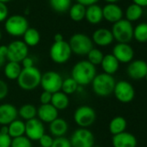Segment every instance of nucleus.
Masks as SVG:
<instances>
[{
    "label": "nucleus",
    "mask_w": 147,
    "mask_h": 147,
    "mask_svg": "<svg viewBox=\"0 0 147 147\" xmlns=\"http://www.w3.org/2000/svg\"><path fill=\"white\" fill-rule=\"evenodd\" d=\"M96 75V67L91 64L88 60L76 62L71 70V77L82 87L91 84Z\"/></svg>",
    "instance_id": "1"
},
{
    "label": "nucleus",
    "mask_w": 147,
    "mask_h": 147,
    "mask_svg": "<svg viewBox=\"0 0 147 147\" xmlns=\"http://www.w3.org/2000/svg\"><path fill=\"white\" fill-rule=\"evenodd\" d=\"M42 73L36 67L23 68L17 82L18 87L24 91H32L41 84Z\"/></svg>",
    "instance_id": "2"
},
{
    "label": "nucleus",
    "mask_w": 147,
    "mask_h": 147,
    "mask_svg": "<svg viewBox=\"0 0 147 147\" xmlns=\"http://www.w3.org/2000/svg\"><path fill=\"white\" fill-rule=\"evenodd\" d=\"M91 84L93 91L96 95L100 97H107L113 93L116 82L113 76L101 73L96 75Z\"/></svg>",
    "instance_id": "3"
},
{
    "label": "nucleus",
    "mask_w": 147,
    "mask_h": 147,
    "mask_svg": "<svg viewBox=\"0 0 147 147\" xmlns=\"http://www.w3.org/2000/svg\"><path fill=\"white\" fill-rule=\"evenodd\" d=\"M67 42L70 46L72 53L78 55H87L94 48L92 39L88 36L82 33L74 34Z\"/></svg>",
    "instance_id": "4"
},
{
    "label": "nucleus",
    "mask_w": 147,
    "mask_h": 147,
    "mask_svg": "<svg viewBox=\"0 0 147 147\" xmlns=\"http://www.w3.org/2000/svg\"><path fill=\"white\" fill-rule=\"evenodd\" d=\"M113 39L119 43H128L133 38V26L126 19H121L113 24L112 28Z\"/></svg>",
    "instance_id": "5"
},
{
    "label": "nucleus",
    "mask_w": 147,
    "mask_h": 147,
    "mask_svg": "<svg viewBox=\"0 0 147 147\" xmlns=\"http://www.w3.org/2000/svg\"><path fill=\"white\" fill-rule=\"evenodd\" d=\"M5 29L12 36H22L29 29V22L24 16L13 15L5 20Z\"/></svg>",
    "instance_id": "6"
},
{
    "label": "nucleus",
    "mask_w": 147,
    "mask_h": 147,
    "mask_svg": "<svg viewBox=\"0 0 147 147\" xmlns=\"http://www.w3.org/2000/svg\"><path fill=\"white\" fill-rule=\"evenodd\" d=\"M96 119L94 109L89 106H81L74 113V121L80 128H88Z\"/></svg>",
    "instance_id": "7"
},
{
    "label": "nucleus",
    "mask_w": 147,
    "mask_h": 147,
    "mask_svg": "<svg viewBox=\"0 0 147 147\" xmlns=\"http://www.w3.org/2000/svg\"><path fill=\"white\" fill-rule=\"evenodd\" d=\"M72 51L67 42H54L49 49L50 59L56 64H64L71 57Z\"/></svg>",
    "instance_id": "8"
},
{
    "label": "nucleus",
    "mask_w": 147,
    "mask_h": 147,
    "mask_svg": "<svg viewBox=\"0 0 147 147\" xmlns=\"http://www.w3.org/2000/svg\"><path fill=\"white\" fill-rule=\"evenodd\" d=\"M63 79L59 73L55 71H47L42 75L40 86L43 91L49 92L50 94H55L61 91V84Z\"/></svg>",
    "instance_id": "9"
},
{
    "label": "nucleus",
    "mask_w": 147,
    "mask_h": 147,
    "mask_svg": "<svg viewBox=\"0 0 147 147\" xmlns=\"http://www.w3.org/2000/svg\"><path fill=\"white\" fill-rule=\"evenodd\" d=\"M72 147H93L94 135L88 128H78L74 131L69 139Z\"/></svg>",
    "instance_id": "10"
},
{
    "label": "nucleus",
    "mask_w": 147,
    "mask_h": 147,
    "mask_svg": "<svg viewBox=\"0 0 147 147\" xmlns=\"http://www.w3.org/2000/svg\"><path fill=\"white\" fill-rule=\"evenodd\" d=\"M7 48L6 59H8L9 61L21 63L22 61L29 55V47L24 42V41L15 40L11 42Z\"/></svg>",
    "instance_id": "11"
},
{
    "label": "nucleus",
    "mask_w": 147,
    "mask_h": 147,
    "mask_svg": "<svg viewBox=\"0 0 147 147\" xmlns=\"http://www.w3.org/2000/svg\"><path fill=\"white\" fill-rule=\"evenodd\" d=\"M115 98L121 103H129L135 97V89L133 86L126 81L116 82L113 93Z\"/></svg>",
    "instance_id": "12"
},
{
    "label": "nucleus",
    "mask_w": 147,
    "mask_h": 147,
    "mask_svg": "<svg viewBox=\"0 0 147 147\" xmlns=\"http://www.w3.org/2000/svg\"><path fill=\"white\" fill-rule=\"evenodd\" d=\"M43 134L45 128L41 120L35 118L25 122V136L30 141H38Z\"/></svg>",
    "instance_id": "13"
},
{
    "label": "nucleus",
    "mask_w": 147,
    "mask_h": 147,
    "mask_svg": "<svg viewBox=\"0 0 147 147\" xmlns=\"http://www.w3.org/2000/svg\"><path fill=\"white\" fill-rule=\"evenodd\" d=\"M126 73L132 80L144 79L147 75V62L143 60L131 61L127 66Z\"/></svg>",
    "instance_id": "14"
},
{
    "label": "nucleus",
    "mask_w": 147,
    "mask_h": 147,
    "mask_svg": "<svg viewBox=\"0 0 147 147\" xmlns=\"http://www.w3.org/2000/svg\"><path fill=\"white\" fill-rule=\"evenodd\" d=\"M112 55L120 63H130L134 57V50L128 43H117L113 49Z\"/></svg>",
    "instance_id": "15"
},
{
    "label": "nucleus",
    "mask_w": 147,
    "mask_h": 147,
    "mask_svg": "<svg viewBox=\"0 0 147 147\" xmlns=\"http://www.w3.org/2000/svg\"><path fill=\"white\" fill-rule=\"evenodd\" d=\"M18 112L17 107L11 103L0 105V125H8L18 119Z\"/></svg>",
    "instance_id": "16"
},
{
    "label": "nucleus",
    "mask_w": 147,
    "mask_h": 147,
    "mask_svg": "<svg viewBox=\"0 0 147 147\" xmlns=\"http://www.w3.org/2000/svg\"><path fill=\"white\" fill-rule=\"evenodd\" d=\"M112 144L113 147H137V138L131 132L124 131L113 136Z\"/></svg>",
    "instance_id": "17"
},
{
    "label": "nucleus",
    "mask_w": 147,
    "mask_h": 147,
    "mask_svg": "<svg viewBox=\"0 0 147 147\" xmlns=\"http://www.w3.org/2000/svg\"><path fill=\"white\" fill-rule=\"evenodd\" d=\"M39 120L42 123H51L58 118V110L51 104L41 105L37 108V115Z\"/></svg>",
    "instance_id": "18"
},
{
    "label": "nucleus",
    "mask_w": 147,
    "mask_h": 147,
    "mask_svg": "<svg viewBox=\"0 0 147 147\" xmlns=\"http://www.w3.org/2000/svg\"><path fill=\"white\" fill-rule=\"evenodd\" d=\"M103 18L110 23H116L122 19L123 11L122 9L115 4H107L102 8Z\"/></svg>",
    "instance_id": "19"
},
{
    "label": "nucleus",
    "mask_w": 147,
    "mask_h": 147,
    "mask_svg": "<svg viewBox=\"0 0 147 147\" xmlns=\"http://www.w3.org/2000/svg\"><path fill=\"white\" fill-rule=\"evenodd\" d=\"M113 36L110 30L100 28L96 30L92 36V41L95 44L100 47H106L110 45L113 42Z\"/></svg>",
    "instance_id": "20"
},
{
    "label": "nucleus",
    "mask_w": 147,
    "mask_h": 147,
    "mask_svg": "<svg viewBox=\"0 0 147 147\" xmlns=\"http://www.w3.org/2000/svg\"><path fill=\"white\" fill-rule=\"evenodd\" d=\"M49 129L51 135L54 136L55 138L64 137V135L67 132L68 125L64 119L57 118L54 121L49 123Z\"/></svg>",
    "instance_id": "21"
},
{
    "label": "nucleus",
    "mask_w": 147,
    "mask_h": 147,
    "mask_svg": "<svg viewBox=\"0 0 147 147\" xmlns=\"http://www.w3.org/2000/svg\"><path fill=\"white\" fill-rule=\"evenodd\" d=\"M100 65L104 73L110 76H113V74H115L119 67V62L112 54L105 55Z\"/></svg>",
    "instance_id": "22"
},
{
    "label": "nucleus",
    "mask_w": 147,
    "mask_h": 147,
    "mask_svg": "<svg viewBox=\"0 0 147 147\" xmlns=\"http://www.w3.org/2000/svg\"><path fill=\"white\" fill-rule=\"evenodd\" d=\"M86 19L92 24H97L103 19L102 8L97 5H92L86 9Z\"/></svg>",
    "instance_id": "23"
},
{
    "label": "nucleus",
    "mask_w": 147,
    "mask_h": 147,
    "mask_svg": "<svg viewBox=\"0 0 147 147\" xmlns=\"http://www.w3.org/2000/svg\"><path fill=\"white\" fill-rule=\"evenodd\" d=\"M23 67L21 63L14 62V61H8L5 65L4 74L5 76L11 81H17Z\"/></svg>",
    "instance_id": "24"
},
{
    "label": "nucleus",
    "mask_w": 147,
    "mask_h": 147,
    "mask_svg": "<svg viewBox=\"0 0 147 147\" xmlns=\"http://www.w3.org/2000/svg\"><path fill=\"white\" fill-rule=\"evenodd\" d=\"M50 104L56 108L58 111L65 110L69 105V98L68 95L62 93L61 91L52 94V99Z\"/></svg>",
    "instance_id": "25"
},
{
    "label": "nucleus",
    "mask_w": 147,
    "mask_h": 147,
    "mask_svg": "<svg viewBox=\"0 0 147 147\" xmlns=\"http://www.w3.org/2000/svg\"><path fill=\"white\" fill-rule=\"evenodd\" d=\"M126 125H127V122L124 117L116 116L111 119L109 125H108V129H109V131L111 132V134H113V136H114V135H117V134L125 131Z\"/></svg>",
    "instance_id": "26"
},
{
    "label": "nucleus",
    "mask_w": 147,
    "mask_h": 147,
    "mask_svg": "<svg viewBox=\"0 0 147 147\" xmlns=\"http://www.w3.org/2000/svg\"><path fill=\"white\" fill-rule=\"evenodd\" d=\"M9 136L11 138L22 137L25 135V122L22 119H15L8 125Z\"/></svg>",
    "instance_id": "27"
},
{
    "label": "nucleus",
    "mask_w": 147,
    "mask_h": 147,
    "mask_svg": "<svg viewBox=\"0 0 147 147\" xmlns=\"http://www.w3.org/2000/svg\"><path fill=\"white\" fill-rule=\"evenodd\" d=\"M18 116H20V118L25 121L35 119L37 115V108L34 105L30 103L23 105L18 110Z\"/></svg>",
    "instance_id": "28"
},
{
    "label": "nucleus",
    "mask_w": 147,
    "mask_h": 147,
    "mask_svg": "<svg viewBox=\"0 0 147 147\" xmlns=\"http://www.w3.org/2000/svg\"><path fill=\"white\" fill-rule=\"evenodd\" d=\"M24 42L28 47H35L36 46L41 40L40 33L37 30L34 28H29L25 33L24 34Z\"/></svg>",
    "instance_id": "29"
},
{
    "label": "nucleus",
    "mask_w": 147,
    "mask_h": 147,
    "mask_svg": "<svg viewBox=\"0 0 147 147\" xmlns=\"http://www.w3.org/2000/svg\"><path fill=\"white\" fill-rule=\"evenodd\" d=\"M86 15V7L81 4L73 5L69 8V16L72 20L76 22H80L84 19Z\"/></svg>",
    "instance_id": "30"
},
{
    "label": "nucleus",
    "mask_w": 147,
    "mask_h": 147,
    "mask_svg": "<svg viewBox=\"0 0 147 147\" xmlns=\"http://www.w3.org/2000/svg\"><path fill=\"white\" fill-rule=\"evenodd\" d=\"M143 15V8L135 5H130L125 10V19L129 22H134L138 20Z\"/></svg>",
    "instance_id": "31"
},
{
    "label": "nucleus",
    "mask_w": 147,
    "mask_h": 147,
    "mask_svg": "<svg viewBox=\"0 0 147 147\" xmlns=\"http://www.w3.org/2000/svg\"><path fill=\"white\" fill-rule=\"evenodd\" d=\"M133 38L138 42H147V23H141L133 28Z\"/></svg>",
    "instance_id": "32"
},
{
    "label": "nucleus",
    "mask_w": 147,
    "mask_h": 147,
    "mask_svg": "<svg viewBox=\"0 0 147 147\" xmlns=\"http://www.w3.org/2000/svg\"><path fill=\"white\" fill-rule=\"evenodd\" d=\"M79 88V85L77 82L74 80L72 77H67L63 80L62 84H61V91L67 95L73 94L77 92V89Z\"/></svg>",
    "instance_id": "33"
},
{
    "label": "nucleus",
    "mask_w": 147,
    "mask_h": 147,
    "mask_svg": "<svg viewBox=\"0 0 147 147\" xmlns=\"http://www.w3.org/2000/svg\"><path fill=\"white\" fill-rule=\"evenodd\" d=\"M51 8L57 12H65L70 8L71 0H49Z\"/></svg>",
    "instance_id": "34"
},
{
    "label": "nucleus",
    "mask_w": 147,
    "mask_h": 147,
    "mask_svg": "<svg viewBox=\"0 0 147 147\" xmlns=\"http://www.w3.org/2000/svg\"><path fill=\"white\" fill-rule=\"evenodd\" d=\"M87 56H88V61L91 64H93L94 66L96 67L97 65H100V63L103 60V57H104V54L102 53L101 50L93 48L88 52Z\"/></svg>",
    "instance_id": "35"
},
{
    "label": "nucleus",
    "mask_w": 147,
    "mask_h": 147,
    "mask_svg": "<svg viewBox=\"0 0 147 147\" xmlns=\"http://www.w3.org/2000/svg\"><path fill=\"white\" fill-rule=\"evenodd\" d=\"M11 147H32L31 141L24 135L11 139Z\"/></svg>",
    "instance_id": "36"
},
{
    "label": "nucleus",
    "mask_w": 147,
    "mask_h": 147,
    "mask_svg": "<svg viewBox=\"0 0 147 147\" xmlns=\"http://www.w3.org/2000/svg\"><path fill=\"white\" fill-rule=\"evenodd\" d=\"M51 147H72L70 141L66 137L55 138Z\"/></svg>",
    "instance_id": "37"
},
{
    "label": "nucleus",
    "mask_w": 147,
    "mask_h": 147,
    "mask_svg": "<svg viewBox=\"0 0 147 147\" xmlns=\"http://www.w3.org/2000/svg\"><path fill=\"white\" fill-rule=\"evenodd\" d=\"M53 140H54V138L50 135L45 133L41 137V138L38 140V142H39L41 147H51V145L53 144Z\"/></svg>",
    "instance_id": "38"
},
{
    "label": "nucleus",
    "mask_w": 147,
    "mask_h": 147,
    "mask_svg": "<svg viewBox=\"0 0 147 147\" xmlns=\"http://www.w3.org/2000/svg\"><path fill=\"white\" fill-rule=\"evenodd\" d=\"M9 94V87L7 83L3 81L0 80V100H3L7 97Z\"/></svg>",
    "instance_id": "39"
},
{
    "label": "nucleus",
    "mask_w": 147,
    "mask_h": 147,
    "mask_svg": "<svg viewBox=\"0 0 147 147\" xmlns=\"http://www.w3.org/2000/svg\"><path fill=\"white\" fill-rule=\"evenodd\" d=\"M11 138L8 134L0 132V147H11Z\"/></svg>",
    "instance_id": "40"
},
{
    "label": "nucleus",
    "mask_w": 147,
    "mask_h": 147,
    "mask_svg": "<svg viewBox=\"0 0 147 147\" xmlns=\"http://www.w3.org/2000/svg\"><path fill=\"white\" fill-rule=\"evenodd\" d=\"M51 99H52V94L46 92V91H42V93L40 94V97H39V100H40L41 105L50 104Z\"/></svg>",
    "instance_id": "41"
},
{
    "label": "nucleus",
    "mask_w": 147,
    "mask_h": 147,
    "mask_svg": "<svg viewBox=\"0 0 147 147\" xmlns=\"http://www.w3.org/2000/svg\"><path fill=\"white\" fill-rule=\"evenodd\" d=\"M9 10L6 5L3 2H0V22H3L8 18Z\"/></svg>",
    "instance_id": "42"
},
{
    "label": "nucleus",
    "mask_w": 147,
    "mask_h": 147,
    "mask_svg": "<svg viewBox=\"0 0 147 147\" xmlns=\"http://www.w3.org/2000/svg\"><path fill=\"white\" fill-rule=\"evenodd\" d=\"M22 67L23 68H29V67H35L34 64H35V61H34V59L30 56H27L25 57L23 61H22Z\"/></svg>",
    "instance_id": "43"
},
{
    "label": "nucleus",
    "mask_w": 147,
    "mask_h": 147,
    "mask_svg": "<svg viewBox=\"0 0 147 147\" xmlns=\"http://www.w3.org/2000/svg\"><path fill=\"white\" fill-rule=\"evenodd\" d=\"M78 4H81L84 6H90L92 5H95L99 0H76Z\"/></svg>",
    "instance_id": "44"
},
{
    "label": "nucleus",
    "mask_w": 147,
    "mask_h": 147,
    "mask_svg": "<svg viewBox=\"0 0 147 147\" xmlns=\"http://www.w3.org/2000/svg\"><path fill=\"white\" fill-rule=\"evenodd\" d=\"M133 4L144 8V7H147V0H132Z\"/></svg>",
    "instance_id": "45"
},
{
    "label": "nucleus",
    "mask_w": 147,
    "mask_h": 147,
    "mask_svg": "<svg viewBox=\"0 0 147 147\" xmlns=\"http://www.w3.org/2000/svg\"><path fill=\"white\" fill-rule=\"evenodd\" d=\"M7 50H8V48L6 45H1L0 46V54L2 55L5 56L6 57V55H7Z\"/></svg>",
    "instance_id": "46"
},
{
    "label": "nucleus",
    "mask_w": 147,
    "mask_h": 147,
    "mask_svg": "<svg viewBox=\"0 0 147 147\" xmlns=\"http://www.w3.org/2000/svg\"><path fill=\"white\" fill-rule=\"evenodd\" d=\"M64 39H63V36L61 34V33H57V34H55V36H54V41L55 42H61V41H63Z\"/></svg>",
    "instance_id": "47"
},
{
    "label": "nucleus",
    "mask_w": 147,
    "mask_h": 147,
    "mask_svg": "<svg viewBox=\"0 0 147 147\" xmlns=\"http://www.w3.org/2000/svg\"><path fill=\"white\" fill-rule=\"evenodd\" d=\"M0 132L4 133V134H8L9 133V130H8V125H2L1 128H0ZM9 135V134H8Z\"/></svg>",
    "instance_id": "48"
},
{
    "label": "nucleus",
    "mask_w": 147,
    "mask_h": 147,
    "mask_svg": "<svg viewBox=\"0 0 147 147\" xmlns=\"http://www.w3.org/2000/svg\"><path fill=\"white\" fill-rule=\"evenodd\" d=\"M5 61H6V57L0 54V67L5 65Z\"/></svg>",
    "instance_id": "49"
},
{
    "label": "nucleus",
    "mask_w": 147,
    "mask_h": 147,
    "mask_svg": "<svg viewBox=\"0 0 147 147\" xmlns=\"http://www.w3.org/2000/svg\"><path fill=\"white\" fill-rule=\"evenodd\" d=\"M106 1H107L108 4H115L116 2L119 1V0H106Z\"/></svg>",
    "instance_id": "50"
},
{
    "label": "nucleus",
    "mask_w": 147,
    "mask_h": 147,
    "mask_svg": "<svg viewBox=\"0 0 147 147\" xmlns=\"http://www.w3.org/2000/svg\"><path fill=\"white\" fill-rule=\"evenodd\" d=\"M10 0H0V2H3V3H5V2H8Z\"/></svg>",
    "instance_id": "51"
},
{
    "label": "nucleus",
    "mask_w": 147,
    "mask_h": 147,
    "mask_svg": "<svg viewBox=\"0 0 147 147\" xmlns=\"http://www.w3.org/2000/svg\"><path fill=\"white\" fill-rule=\"evenodd\" d=\"M1 38H2V33H1V31H0V40H1Z\"/></svg>",
    "instance_id": "52"
},
{
    "label": "nucleus",
    "mask_w": 147,
    "mask_h": 147,
    "mask_svg": "<svg viewBox=\"0 0 147 147\" xmlns=\"http://www.w3.org/2000/svg\"><path fill=\"white\" fill-rule=\"evenodd\" d=\"M144 79H145V81H146V82H147V75H146V76H145V78H144Z\"/></svg>",
    "instance_id": "53"
},
{
    "label": "nucleus",
    "mask_w": 147,
    "mask_h": 147,
    "mask_svg": "<svg viewBox=\"0 0 147 147\" xmlns=\"http://www.w3.org/2000/svg\"><path fill=\"white\" fill-rule=\"evenodd\" d=\"M93 147H100V146H95V145H94Z\"/></svg>",
    "instance_id": "54"
}]
</instances>
